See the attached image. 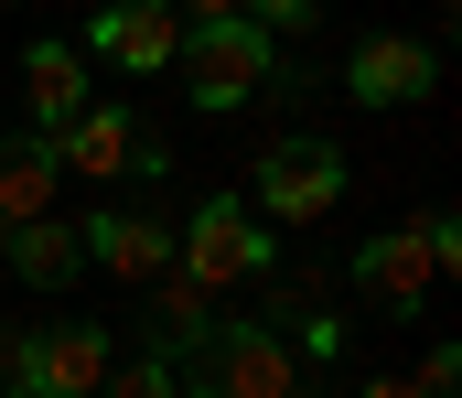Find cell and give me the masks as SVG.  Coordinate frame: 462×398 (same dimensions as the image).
Here are the masks:
<instances>
[{
  "label": "cell",
  "instance_id": "cell-1",
  "mask_svg": "<svg viewBox=\"0 0 462 398\" xmlns=\"http://www.w3.org/2000/svg\"><path fill=\"white\" fill-rule=\"evenodd\" d=\"M452 269H462V227L430 205V216H409V227H387V237L355 248V301L387 312V323H409V312H430V291Z\"/></svg>",
  "mask_w": 462,
  "mask_h": 398
},
{
  "label": "cell",
  "instance_id": "cell-2",
  "mask_svg": "<svg viewBox=\"0 0 462 398\" xmlns=\"http://www.w3.org/2000/svg\"><path fill=\"white\" fill-rule=\"evenodd\" d=\"M172 76H183V97H194L205 119H236L258 87H280V43H269L258 22H183Z\"/></svg>",
  "mask_w": 462,
  "mask_h": 398
},
{
  "label": "cell",
  "instance_id": "cell-3",
  "mask_svg": "<svg viewBox=\"0 0 462 398\" xmlns=\"http://www.w3.org/2000/svg\"><path fill=\"white\" fill-rule=\"evenodd\" d=\"M183 398H301V366H291V345L269 334V323H205V345L172 366Z\"/></svg>",
  "mask_w": 462,
  "mask_h": 398
},
{
  "label": "cell",
  "instance_id": "cell-4",
  "mask_svg": "<svg viewBox=\"0 0 462 398\" xmlns=\"http://www.w3.org/2000/svg\"><path fill=\"white\" fill-rule=\"evenodd\" d=\"M334 205H345V151L334 140L291 130V140L258 151V172H247V216L258 227H323Z\"/></svg>",
  "mask_w": 462,
  "mask_h": 398
},
{
  "label": "cell",
  "instance_id": "cell-5",
  "mask_svg": "<svg viewBox=\"0 0 462 398\" xmlns=\"http://www.w3.org/2000/svg\"><path fill=\"white\" fill-rule=\"evenodd\" d=\"M172 269L216 301V291H236V280H269V269H280V237H269L247 205H226V194H216V205H194V216L172 227Z\"/></svg>",
  "mask_w": 462,
  "mask_h": 398
},
{
  "label": "cell",
  "instance_id": "cell-6",
  "mask_svg": "<svg viewBox=\"0 0 462 398\" xmlns=\"http://www.w3.org/2000/svg\"><path fill=\"white\" fill-rule=\"evenodd\" d=\"M0 366H11L0 388H22V398H97L118 345H108V323H43V334H11Z\"/></svg>",
  "mask_w": 462,
  "mask_h": 398
},
{
  "label": "cell",
  "instance_id": "cell-7",
  "mask_svg": "<svg viewBox=\"0 0 462 398\" xmlns=\"http://www.w3.org/2000/svg\"><path fill=\"white\" fill-rule=\"evenodd\" d=\"M345 87L365 108H420V97L441 87V43H430V32H365L345 54Z\"/></svg>",
  "mask_w": 462,
  "mask_h": 398
},
{
  "label": "cell",
  "instance_id": "cell-8",
  "mask_svg": "<svg viewBox=\"0 0 462 398\" xmlns=\"http://www.w3.org/2000/svg\"><path fill=\"white\" fill-rule=\"evenodd\" d=\"M54 162H65V172H87V183H129V172L151 183V172H162V140L140 130L129 108H87L76 130L54 140Z\"/></svg>",
  "mask_w": 462,
  "mask_h": 398
},
{
  "label": "cell",
  "instance_id": "cell-9",
  "mask_svg": "<svg viewBox=\"0 0 462 398\" xmlns=\"http://www.w3.org/2000/svg\"><path fill=\"white\" fill-rule=\"evenodd\" d=\"M87 54H97V65H129V76H162V65L183 54V11H172V0H108V11L87 22Z\"/></svg>",
  "mask_w": 462,
  "mask_h": 398
},
{
  "label": "cell",
  "instance_id": "cell-10",
  "mask_svg": "<svg viewBox=\"0 0 462 398\" xmlns=\"http://www.w3.org/2000/svg\"><path fill=\"white\" fill-rule=\"evenodd\" d=\"M87 259L108 280H129V291H151V280H172V227L140 216V205H97L87 216Z\"/></svg>",
  "mask_w": 462,
  "mask_h": 398
},
{
  "label": "cell",
  "instance_id": "cell-11",
  "mask_svg": "<svg viewBox=\"0 0 462 398\" xmlns=\"http://www.w3.org/2000/svg\"><path fill=\"white\" fill-rule=\"evenodd\" d=\"M22 108L43 119L32 140H65L97 108V97H87V54H76V43H32V54H22Z\"/></svg>",
  "mask_w": 462,
  "mask_h": 398
},
{
  "label": "cell",
  "instance_id": "cell-12",
  "mask_svg": "<svg viewBox=\"0 0 462 398\" xmlns=\"http://www.w3.org/2000/svg\"><path fill=\"white\" fill-rule=\"evenodd\" d=\"M54 140H32V130H0V227H43L54 216Z\"/></svg>",
  "mask_w": 462,
  "mask_h": 398
},
{
  "label": "cell",
  "instance_id": "cell-13",
  "mask_svg": "<svg viewBox=\"0 0 462 398\" xmlns=\"http://www.w3.org/2000/svg\"><path fill=\"white\" fill-rule=\"evenodd\" d=\"M11 280H22V291H65V280H76V269H87V237H76V227H54V216H43V227H11Z\"/></svg>",
  "mask_w": 462,
  "mask_h": 398
},
{
  "label": "cell",
  "instance_id": "cell-14",
  "mask_svg": "<svg viewBox=\"0 0 462 398\" xmlns=\"http://www.w3.org/2000/svg\"><path fill=\"white\" fill-rule=\"evenodd\" d=\"M205 323H216V301H205L183 269H172V280H151V356H162V366H183V356L205 345Z\"/></svg>",
  "mask_w": 462,
  "mask_h": 398
},
{
  "label": "cell",
  "instance_id": "cell-15",
  "mask_svg": "<svg viewBox=\"0 0 462 398\" xmlns=\"http://www.w3.org/2000/svg\"><path fill=\"white\" fill-rule=\"evenodd\" d=\"M97 398H183V377H172V366H162V356L140 345L129 366H108V388H97Z\"/></svg>",
  "mask_w": 462,
  "mask_h": 398
},
{
  "label": "cell",
  "instance_id": "cell-16",
  "mask_svg": "<svg viewBox=\"0 0 462 398\" xmlns=\"http://www.w3.org/2000/svg\"><path fill=\"white\" fill-rule=\"evenodd\" d=\"M247 22L280 43V32H312V22H323V0H247Z\"/></svg>",
  "mask_w": 462,
  "mask_h": 398
},
{
  "label": "cell",
  "instance_id": "cell-17",
  "mask_svg": "<svg viewBox=\"0 0 462 398\" xmlns=\"http://www.w3.org/2000/svg\"><path fill=\"white\" fill-rule=\"evenodd\" d=\"M409 388H420V398H452L462 388V345H430V356L409 366Z\"/></svg>",
  "mask_w": 462,
  "mask_h": 398
},
{
  "label": "cell",
  "instance_id": "cell-18",
  "mask_svg": "<svg viewBox=\"0 0 462 398\" xmlns=\"http://www.w3.org/2000/svg\"><path fill=\"white\" fill-rule=\"evenodd\" d=\"M183 22H247V0H172Z\"/></svg>",
  "mask_w": 462,
  "mask_h": 398
},
{
  "label": "cell",
  "instance_id": "cell-19",
  "mask_svg": "<svg viewBox=\"0 0 462 398\" xmlns=\"http://www.w3.org/2000/svg\"><path fill=\"white\" fill-rule=\"evenodd\" d=\"M355 398H420V388H409V377H365Z\"/></svg>",
  "mask_w": 462,
  "mask_h": 398
},
{
  "label": "cell",
  "instance_id": "cell-20",
  "mask_svg": "<svg viewBox=\"0 0 462 398\" xmlns=\"http://www.w3.org/2000/svg\"><path fill=\"white\" fill-rule=\"evenodd\" d=\"M0 259H11V227H0Z\"/></svg>",
  "mask_w": 462,
  "mask_h": 398
},
{
  "label": "cell",
  "instance_id": "cell-21",
  "mask_svg": "<svg viewBox=\"0 0 462 398\" xmlns=\"http://www.w3.org/2000/svg\"><path fill=\"white\" fill-rule=\"evenodd\" d=\"M0 398H22V388H0Z\"/></svg>",
  "mask_w": 462,
  "mask_h": 398
}]
</instances>
